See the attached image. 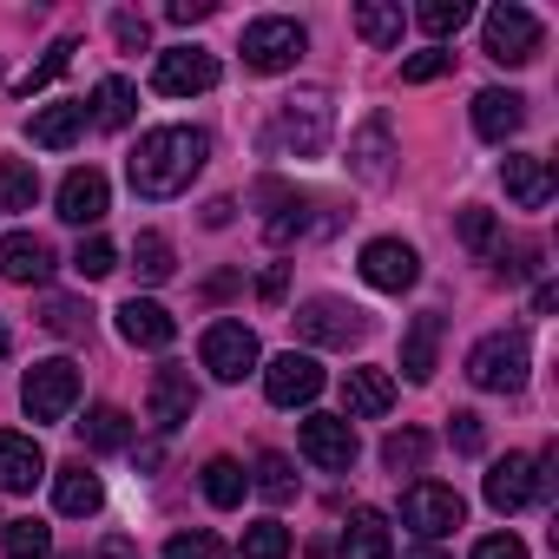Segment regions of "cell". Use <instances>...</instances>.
Masks as SVG:
<instances>
[{"mask_svg": "<svg viewBox=\"0 0 559 559\" xmlns=\"http://www.w3.org/2000/svg\"><path fill=\"white\" fill-rule=\"evenodd\" d=\"M243 493H250V474H243L230 454L204 461V500H211V507H243Z\"/></svg>", "mask_w": 559, "mask_h": 559, "instance_id": "cell-35", "label": "cell"}, {"mask_svg": "<svg viewBox=\"0 0 559 559\" xmlns=\"http://www.w3.org/2000/svg\"><path fill=\"white\" fill-rule=\"evenodd\" d=\"M165 14H171L178 27H191V21H211L217 8H211V0H171V8H165Z\"/></svg>", "mask_w": 559, "mask_h": 559, "instance_id": "cell-49", "label": "cell"}, {"mask_svg": "<svg viewBox=\"0 0 559 559\" xmlns=\"http://www.w3.org/2000/svg\"><path fill=\"white\" fill-rule=\"evenodd\" d=\"M533 500H539V467H533L526 454L493 461V474H487V507H493V513H520V507H533Z\"/></svg>", "mask_w": 559, "mask_h": 559, "instance_id": "cell-18", "label": "cell"}, {"mask_svg": "<svg viewBox=\"0 0 559 559\" xmlns=\"http://www.w3.org/2000/svg\"><path fill=\"white\" fill-rule=\"evenodd\" d=\"M257 493H263L270 507H290V500H297V467H290V454H257Z\"/></svg>", "mask_w": 559, "mask_h": 559, "instance_id": "cell-36", "label": "cell"}, {"mask_svg": "<svg viewBox=\"0 0 559 559\" xmlns=\"http://www.w3.org/2000/svg\"><path fill=\"white\" fill-rule=\"evenodd\" d=\"M415 559H448V552H415Z\"/></svg>", "mask_w": 559, "mask_h": 559, "instance_id": "cell-54", "label": "cell"}, {"mask_svg": "<svg viewBox=\"0 0 559 559\" xmlns=\"http://www.w3.org/2000/svg\"><path fill=\"white\" fill-rule=\"evenodd\" d=\"M230 211H237V204H230V198H211V204H204V224H211V230H217V224H230Z\"/></svg>", "mask_w": 559, "mask_h": 559, "instance_id": "cell-51", "label": "cell"}, {"mask_svg": "<svg viewBox=\"0 0 559 559\" xmlns=\"http://www.w3.org/2000/svg\"><path fill=\"white\" fill-rule=\"evenodd\" d=\"M290 323H297V336H304V343H317V349H349V343H362V336H369V317H362L356 304H336V297L304 304Z\"/></svg>", "mask_w": 559, "mask_h": 559, "instance_id": "cell-8", "label": "cell"}, {"mask_svg": "<svg viewBox=\"0 0 559 559\" xmlns=\"http://www.w3.org/2000/svg\"><path fill=\"white\" fill-rule=\"evenodd\" d=\"M448 67H454V53H441V47H435V53H415V60H402V80H408V86H428V80H441Z\"/></svg>", "mask_w": 559, "mask_h": 559, "instance_id": "cell-45", "label": "cell"}, {"mask_svg": "<svg viewBox=\"0 0 559 559\" xmlns=\"http://www.w3.org/2000/svg\"><path fill=\"white\" fill-rule=\"evenodd\" d=\"M297 448H304V461H317L323 474H349V467H356V428H349L343 415H310L304 435H297Z\"/></svg>", "mask_w": 559, "mask_h": 559, "instance_id": "cell-13", "label": "cell"}, {"mask_svg": "<svg viewBox=\"0 0 559 559\" xmlns=\"http://www.w3.org/2000/svg\"><path fill=\"white\" fill-rule=\"evenodd\" d=\"M40 330H53V336H67V343H86V336H93V304H80V297H47V304H40Z\"/></svg>", "mask_w": 559, "mask_h": 559, "instance_id": "cell-33", "label": "cell"}, {"mask_svg": "<svg viewBox=\"0 0 559 559\" xmlns=\"http://www.w3.org/2000/svg\"><path fill=\"white\" fill-rule=\"evenodd\" d=\"M112 34H119V47H126V53H145V47H152L145 14H112Z\"/></svg>", "mask_w": 559, "mask_h": 559, "instance_id": "cell-47", "label": "cell"}, {"mask_svg": "<svg viewBox=\"0 0 559 559\" xmlns=\"http://www.w3.org/2000/svg\"><path fill=\"white\" fill-rule=\"evenodd\" d=\"M106 211H112L106 171L86 165V171H67V178H60V217H67V224H99Z\"/></svg>", "mask_w": 559, "mask_h": 559, "instance_id": "cell-21", "label": "cell"}, {"mask_svg": "<svg viewBox=\"0 0 559 559\" xmlns=\"http://www.w3.org/2000/svg\"><path fill=\"white\" fill-rule=\"evenodd\" d=\"M119 336H126L132 349H171L178 317H171L165 304H152V297H126V304H119Z\"/></svg>", "mask_w": 559, "mask_h": 559, "instance_id": "cell-17", "label": "cell"}, {"mask_svg": "<svg viewBox=\"0 0 559 559\" xmlns=\"http://www.w3.org/2000/svg\"><path fill=\"white\" fill-rule=\"evenodd\" d=\"M145 415H152V428L158 435H178L191 415H198V382H191V369H178V362H165L158 376H152V395H145Z\"/></svg>", "mask_w": 559, "mask_h": 559, "instance_id": "cell-12", "label": "cell"}, {"mask_svg": "<svg viewBox=\"0 0 559 559\" xmlns=\"http://www.w3.org/2000/svg\"><path fill=\"white\" fill-rule=\"evenodd\" d=\"M448 441H454L461 454H480V448H487V428H480V415H467V408H461V415L448 421Z\"/></svg>", "mask_w": 559, "mask_h": 559, "instance_id": "cell-46", "label": "cell"}, {"mask_svg": "<svg viewBox=\"0 0 559 559\" xmlns=\"http://www.w3.org/2000/svg\"><path fill=\"white\" fill-rule=\"evenodd\" d=\"M526 336H513V330H500V336H480L474 349H467V382L474 389H493V395H513V389H526Z\"/></svg>", "mask_w": 559, "mask_h": 559, "instance_id": "cell-4", "label": "cell"}, {"mask_svg": "<svg viewBox=\"0 0 559 559\" xmlns=\"http://www.w3.org/2000/svg\"><path fill=\"white\" fill-rule=\"evenodd\" d=\"M304 47H310V34L297 27V21H250L243 27V67L250 73H290L297 60H304Z\"/></svg>", "mask_w": 559, "mask_h": 559, "instance_id": "cell-6", "label": "cell"}, {"mask_svg": "<svg viewBox=\"0 0 559 559\" xmlns=\"http://www.w3.org/2000/svg\"><path fill=\"white\" fill-rule=\"evenodd\" d=\"M73 53H80V40H53V47H47V60H40L34 73H21V80H14V93H21V99H34L40 86H53V80L73 67Z\"/></svg>", "mask_w": 559, "mask_h": 559, "instance_id": "cell-38", "label": "cell"}, {"mask_svg": "<svg viewBox=\"0 0 559 559\" xmlns=\"http://www.w3.org/2000/svg\"><path fill=\"white\" fill-rule=\"evenodd\" d=\"M152 86H158L165 99L211 93V86H217V53H204V47H165L158 67H152Z\"/></svg>", "mask_w": 559, "mask_h": 559, "instance_id": "cell-11", "label": "cell"}, {"mask_svg": "<svg viewBox=\"0 0 559 559\" xmlns=\"http://www.w3.org/2000/svg\"><path fill=\"white\" fill-rule=\"evenodd\" d=\"M461 243H467V250H493V243H500V224H493V211L467 204V211H461Z\"/></svg>", "mask_w": 559, "mask_h": 559, "instance_id": "cell-44", "label": "cell"}, {"mask_svg": "<svg viewBox=\"0 0 559 559\" xmlns=\"http://www.w3.org/2000/svg\"><path fill=\"white\" fill-rule=\"evenodd\" d=\"M53 507H60L67 520H93V513L106 507V487H99V474H93L86 461H67V467L53 474Z\"/></svg>", "mask_w": 559, "mask_h": 559, "instance_id": "cell-25", "label": "cell"}, {"mask_svg": "<svg viewBox=\"0 0 559 559\" xmlns=\"http://www.w3.org/2000/svg\"><path fill=\"white\" fill-rule=\"evenodd\" d=\"M415 27H421L428 40L461 34V27H467V0H428V8H415Z\"/></svg>", "mask_w": 559, "mask_h": 559, "instance_id": "cell-40", "label": "cell"}, {"mask_svg": "<svg viewBox=\"0 0 559 559\" xmlns=\"http://www.w3.org/2000/svg\"><path fill=\"white\" fill-rule=\"evenodd\" d=\"M461 520H467V500H461L454 487L415 480V487L402 493V526H408V533H421V539H441V533H454Z\"/></svg>", "mask_w": 559, "mask_h": 559, "instance_id": "cell-9", "label": "cell"}, {"mask_svg": "<svg viewBox=\"0 0 559 559\" xmlns=\"http://www.w3.org/2000/svg\"><path fill=\"white\" fill-rule=\"evenodd\" d=\"M415 276H421L415 243H402V237H376V243H362V284H369V290L402 297V290H415Z\"/></svg>", "mask_w": 559, "mask_h": 559, "instance_id": "cell-10", "label": "cell"}, {"mask_svg": "<svg viewBox=\"0 0 559 559\" xmlns=\"http://www.w3.org/2000/svg\"><path fill=\"white\" fill-rule=\"evenodd\" d=\"M539 21L526 14V8H513V0H500V8L487 14V27H480V47H487V60H500V67H526V60H539Z\"/></svg>", "mask_w": 559, "mask_h": 559, "instance_id": "cell-7", "label": "cell"}, {"mask_svg": "<svg viewBox=\"0 0 559 559\" xmlns=\"http://www.w3.org/2000/svg\"><path fill=\"white\" fill-rule=\"evenodd\" d=\"M40 198V171L14 152H0V211H34Z\"/></svg>", "mask_w": 559, "mask_h": 559, "instance_id": "cell-32", "label": "cell"}, {"mask_svg": "<svg viewBox=\"0 0 559 559\" xmlns=\"http://www.w3.org/2000/svg\"><path fill=\"white\" fill-rule=\"evenodd\" d=\"M132 270H139V284H165V276L178 270V257H171V237L145 230V237L132 243Z\"/></svg>", "mask_w": 559, "mask_h": 559, "instance_id": "cell-37", "label": "cell"}, {"mask_svg": "<svg viewBox=\"0 0 559 559\" xmlns=\"http://www.w3.org/2000/svg\"><path fill=\"white\" fill-rule=\"evenodd\" d=\"M73 428H80V441H86L93 454H119V448L132 441V415L112 408V402H106V408H86V421H73Z\"/></svg>", "mask_w": 559, "mask_h": 559, "instance_id": "cell-28", "label": "cell"}, {"mask_svg": "<svg viewBox=\"0 0 559 559\" xmlns=\"http://www.w3.org/2000/svg\"><path fill=\"white\" fill-rule=\"evenodd\" d=\"M27 132H34V145H47V152H67V145H80V132H86V106H80V99L40 106Z\"/></svg>", "mask_w": 559, "mask_h": 559, "instance_id": "cell-27", "label": "cell"}, {"mask_svg": "<svg viewBox=\"0 0 559 559\" xmlns=\"http://www.w3.org/2000/svg\"><path fill=\"white\" fill-rule=\"evenodd\" d=\"M421 461H428V435L421 428H402V435L382 441V467L389 474H421Z\"/></svg>", "mask_w": 559, "mask_h": 559, "instance_id": "cell-39", "label": "cell"}, {"mask_svg": "<svg viewBox=\"0 0 559 559\" xmlns=\"http://www.w3.org/2000/svg\"><path fill=\"white\" fill-rule=\"evenodd\" d=\"M343 421H376V415H389L395 408V376L389 369H349L343 376Z\"/></svg>", "mask_w": 559, "mask_h": 559, "instance_id": "cell-22", "label": "cell"}, {"mask_svg": "<svg viewBox=\"0 0 559 559\" xmlns=\"http://www.w3.org/2000/svg\"><path fill=\"white\" fill-rule=\"evenodd\" d=\"M47 474V454L34 435L0 428V493H34V480Z\"/></svg>", "mask_w": 559, "mask_h": 559, "instance_id": "cell-20", "label": "cell"}, {"mask_svg": "<svg viewBox=\"0 0 559 559\" xmlns=\"http://www.w3.org/2000/svg\"><path fill=\"white\" fill-rule=\"evenodd\" d=\"M0 546H8V559H53V526L34 513L0 520Z\"/></svg>", "mask_w": 559, "mask_h": 559, "instance_id": "cell-30", "label": "cell"}, {"mask_svg": "<svg viewBox=\"0 0 559 559\" xmlns=\"http://www.w3.org/2000/svg\"><path fill=\"white\" fill-rule=\"evenodd\" d=\"M474 559H526V546H520L513 533H487V539L474 546Z\"/></svg>", "mask_w": 559, "mask_h": 559, "instance_id": "cell-48", "label": "cell"}, {"mask_svg": "<svg viewBox=\"0 0 559 559\" xmlns=\"http://www.w3.org/2000/svg\"><path fill=\"white\" fill-rule=\"evenodd\" d=\"M343 559H389V520L376 507H356L343 526Z\"/></svg>", "mask_w": 559, "mask_h": 559, "instance_id": "cell-29", "label": "cell"}, {"mask_svg": "<svg viewBox=\"0 0 559 559\" xmlns=\"http://www.w3.org/2000/svg\"><path fill=\"white\" fill-rule=\"evenodd\" d=\"M500 178H507V198H513L520 211H546V204H552V165H546L539 152H507Z\"/></svg>", "mask_w": 559, "mask_h": 559, "instance_id": "cell-19", "label": "cell"}, {"mask_svg": "<svg viewBox=\"0 0 559 559\" xmlns=\"http://www.w3.org/2000/svg\"><path fill=\"white\" fill-rule=\"evenodd\" d=\"M0 276H8V284H27V290H40L47 276H53V243H47V237H34V230L0 237Z\"/></svg>", "mask_w": 559, "mask_h": 559, "instance_id": "cell-16", "label": "cell"}, {"mask_svg": "<svg viewBox=\"0 0 559 559\" xmlns=\"http://www.w3.org/2000/svg\"><path fill=\"white\" fill-rule=\"evenodd\" d=\"M330 126H336V106L323 86H304L290 99H276V119H270V145L284 158H323L330 145Z\"/></svg>", "mask_w": 559, "mask_h": 559, "instance_id": "cell-2", "label": "cell"}, {"mask_svg": "<svg viewBox=\"0 0 559 559\" xmlns=\"http://www.w3.org/2000/svg\"><path fill=\"white\" fill-rule=\"evenodd\" d=\"M0 362H8V323H0Z\"/></svg>", "mask_w": 559, "mask_h": 559, "instance_id": "cell-53", "label": "cell"}, {"mask_svg": "<svg viewBox=\"0 0 559 559\" xmlns=\"http://www.w3.org/2000/svg\"><path fill=\"white\" fill-rule=\"evenodd\" d=\"M435 356H441V310H421L402 336V376L408 382H428L435 376Z\"/></svg>", "mask_w": 559, "mask_h": 559, "instance_id": "cell-26", "label": "cell"}, {"mask_svg": "<svg viewBox=\"0 0 559 559\" xmlns=\"http://www.w3.org/2000/svg\"><path fill=\"white\" fill-rule=\"evenodd\" d=\"M349 171H356L362 185H389V171H395V132H389V119H369V126L356 132Z\"/></svg>", "mask_w": 559, "mask_h": 559, "instance_id": "cell-24", "label": "cell"}, {"mask_svg": "<svg viewBox=\"0 0 559 559\" xmlns=\"http://www.w3.org/2000/svg\"><path fill=\"white\" fill-rule=\"evenodd\" d=\"M520 126H526V99H520V93H500V86L474 93V132H480L487 145H507Z\"/></svg>", "mask_w": 559, "mask_h": 559, "instance_id": "cell-23", "label": "cell"}, {"mask_svg": "<svg viewBox=\"0 0 559 559\" xmlns=\"http://www.w3.org/2000/svg\"><path fill=\"white\" fill-rule=\"evenodd\" d=\"M349 27H356V40H362V47H376V53H382V47H395V40H402V27H408V21H402V8L362 0V8L349 14Z\"/></svg>", "mask_w": 559, "mask_h": 559, "instance_id": "cell-31", "label": "cell"}, {"mask_svg": "<svg viewBox=\"0 0 559 559\" xmlns=\"http://www.w3.org/2000/svg\"><path fill=\"white\" fill-rule=\"evenodd\" d=\"M198 349H204V369H211L217 382H243V376L257 369V336H250L243 323H211Z\"/></svg>", "mask_w": 559, "mask_h": 559, "instance_id": "cell-15", "label": "cell"}, {"mask_svg": "<svg viewBox=\"0 0 559 559\" xmlns=\"http://www.w3.org/2000/svg\"><path fill=\"white\" fill-rule=\"evenodd\" d=\"M106 559H139V546L132 539H106Z\"/></svg>", "mask_w": 559, "mask_h": 559, "instance_id": "cell-52", "label": "cell"}, {"mask_svg": "<svg viewBox=\"0 0 559 559\" xmlns=\"http://www.w3.org/2000/svg\"><path fill=\"white\" fill-rule=\"evenodd\" d=\"M132 106H139V93H132L126 80H99V86H93V126H99V132L132 126Z\"/></svg>", "mask_w": 559, "mask_h": 559, "instance_id": "cell-34", "label": "cell"}, {"mask_svg": "<svg viewBox=\"0 0 559 559\" xmlns=\"http://www.w3.org/2000/svg\"><path fill=\"white\" fill-rule=\"evenodd\" d=\"M165 559H230V552H224L217 533L198 526V533H171V539H165Z\"/></svg>", "mask_w": 559, "mask_h": 559, "instance_id": "cell-43", "label": "cell"}, {"mask_svg": "<svg viewBox=\"0 0 559 559\" xmlns=\"http://www.w3.org/2000/svg\"><path fill=\"white\" fill-rule=\"evenodd\" d=\"M204 158H211V139L198 126H158V132L139 139V152L126 158V171H132V191L139 198L165 204V198L191 191V178L204 171Z\"/></svg>", "mask_w": 559, "mask_h": 559, "instance_id": "cell-1", "label": "cell"}, {"mask_svg": "<svg viewBox=\"0 0 559 559\" xmlns=\"http://www.w3.org/2000/svg\"><path fill=\"white\" fill-rule=\"evenodd\" d=\"M73 402H80V369H73L67 356L27 369V382H21V408H27L34 421H67Z\"/></svg>", "mask_w": 559, "mask_h": 559, "instance_id": "cell-5", "label": "cell"}, {"mask_svg": "<svg viewBox=\"0 0 559 559\" xmlns=\"http://www.w3.org/2000/svg\"><path fill=\"white\" fill-rule=\"evenodd\" d=\"M73 270L86 276V284H99V276H112V270H119V250H112L106 237H86V243L73 250Z\"/></svg>", "mask_w": 559, "mask_h": 559, "instance_id": "cell-42", "label": "cell"}, {"mask_svg": "<svg viewBox=\"0 0 559 559\" xmlns=\"http://www.w3.org/2000/svg\"><path fill=\"white\" fill-rule=\"evenodd\" d=\"M284 284H290V270L276 263V270H263V284H257V297H263V304H276V297H284Z\"/></svg>", "mask_w": 559, "mask_h": 559, "instance_id": "cell-50", "label": "cell"}, {"mask_svg": "<svg viewBox=\"0 0 559 559\" xmlns=\"http://www.w3.org/2000/svg\"><path fill=\"white\" fill-rule=\"evenodd\" d=\"M263 395L276 402V408H310L317 395H323V369H317V356H276L270 369H263Z\"/></svg>", "mask_w": 559, "mask_h": 559, "instance_id": "cell-14", "label": "cell"}, {"mask_svg": "<svg viewBox=\"0 0 559 559\" xmlns=\"http://www.w3.org/2000/svg\"><path fill=\"white\" fill-rule=\"evenodd\" d=\"M243 559H290V526H284V520L243 526Z\"/></svg>", "mask_w": 559, "mask_h": 559, "instance_id": "cell-41", "label": "cell"}, {"mask_svg": "<svg viewBox=\"0 0 559 559\" xmlns=\"http://www.w3.org/2000/svg\"><path fill=\"white\" fill-rule=\"evenodd\" d=\"M263 198L276 204V211L263 217V237H270L276 250H290V243H304V237H330V230L343 224V211H336V204H317V198H290L284 185H263Z\"/></svg>", "mask_w": 559, "mask_h": 559, "instance_id": "cell-3", "label": "cell"}]
</instances>
